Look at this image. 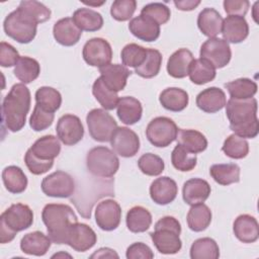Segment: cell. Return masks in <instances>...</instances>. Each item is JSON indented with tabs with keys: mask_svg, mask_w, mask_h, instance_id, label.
<instances>
[{
	"mask_svg": "<svg viewBox=\"0 0 259 259\" xmlns=\"http://www.w3.org/2000/svg\"><path fill=\"white\" fill-rule=\"evenodd\" d=\"M176 140L178 145L193 154L201 153L207 148V140L205 136L195 130L179 128Z\"/></svg>",
	"mask_w": 259,
	"mask_h": 259,
	"instance_id": "obj_31",
	"label": "cell"
},
{
	"mask_svg": "<svg viewBox=\"0 0 259 259\" xmlns=\"http://www.w3.org/2000/svg\"><path fill=\"white\" fill-rule=\"evenodd\" d=\"M171 163L175 169L187 172L194 169L197 163V157L195 154L177 144L171 153Z\"/></svg>",
	"mask_w": 259,
	"mask_h": 259,
	"instance_id": "obj_45",
	"label": "cell"
},
{
	"mask_svg": "<svg viewBox=\"0 0 259 259\" xmlns=\"http://www.w3.org/2000/svg\"><path fill=\"white\" fill-rule=\"evenodd\" d=\"M52 240L42 232L34 231L24 235L20 241V249L27 255L44 256L49 251Z\"/></svg>",
	"mask_w": 259,
	"mask_h": 259,
	"instance_id": "obj_26",
	"label": "cell"
},
{
	"mask_svg": "<svg viewBox=\"0 0 259 259\" xmlns=\"http://www.w3.org/2000/svg\"><path fill=\"white\" fill-rule=\"evenodd\" d=\"M173 3L179 10L191 11L200 4V1L199 0H182V1H174Z\"/></svg>",
	"mask_w": 259,
	"mask_h": 259,
	"instance_id": "obj_56",
	"label": "cell"
},
{
	"mask_svg": "<svg viewBox=\"0 0 259 259\" xmlns=\"http://www.w3.org/2000/svg\"><path fill=\"white\" fill-rule=\"evenodd\" d=\"M125 223L132 233H144L151 227L152 214L147 208L137 205L127 211Z\"/></svg>",
	"mask_w": 259,
	"mask_h": 259,
	"instance_id": "obj_36",
	"label": "cell"
},
{
	"mask_svg": "<svg viewBox=\"0 0 259 259\" xmlns=\"http://www.w3.org/2000/svg\"><path fill=\"white\" fill-rule=\"evenodd\" d=\"M233 231L236 238L242 243H254L259 238V225L250 214H240L234 221Z\"/></svg>",
	"mask_w": 259,
	"mask_h": 259,
	"instance_id": "obj_24",
	"label": "cell"
},
{
	"mask_svg": "<svg viewBox=\"0 0 259 259\" xmlns=\"http://www.w3.org/2000/svg\"><path fill=\"white\" fill-rule=\"evenodd\" d=\"M56 132L59 140L66 146L79 143L84 136V127L77 115L65 114L57 122Z\"/></svg>",
	"mask_w": 259,
	"mask_h": 259,
	"instance_id": "obj_14",
	"label": "cell"
},
{
	"mask_svg": "<svg viewBox=\"0 0 259 259\" xmlns=\"http://www.w3.org/2000/svg\"><path fill=\"white\" fill-rule=\"evenodd\" d=\"M141 15L147 16L161 25L168 22L171 16V11L170 8L165 4L155 2L145 5L141 10Z\"/></svg>",
	"mask_w": 259,
	"mask_h": 259,
	"instance_id": "obj_49",
	"label": "cell"
},
{
	"mask_svg": "<svg viewBox=\"0 0 259 259\" xmlns=\"http://www.w3.org/2000/svg\"><path fill=\"white\" fill-rule=\"evenodd\" d=\"M128 29L137 38L148 42L155 41L160 36V25L141 14L130 21Z\"/></svg>",
	"mask_w": 259,
	"mask_h": 259,
	"instance_id": "obj_22",
	"label": "cell"
},
{
	"mask_svg": "<svg viewBox=\"0 0 259 259\" xmlns=\"http://www.w3.org/2000/svg\"><path fill=\"white\" fill-rule=\"evenodd\" d=\"M97 242V236L92 228L83 223L76 222L69 230L66 243L77 252L91 249Z\"/></svg>",
	"mask_w": 259,
	"mask_h": 259,
	"instance_id": "obj_16",
	"label": "cell"
},
{
	"mask_svg": "<svg viewBox=\"0 0 259 259\" xmlns=\"http://www.w3.org/2000/svg\"><path fill=\"white\" fill-rule=\"evenodd\" d=\"M194 60L192 53L187 49H179L174 52L168 59L167 72L168 74L177 79L184 78L188 75L190 65Z\"/></svg>",
	"mask_w": 259,
	"mask_h": 259,
	"instance_id": "obj_27",
	"label": "cell"
},
{
	"mask_svg": "<svg viewBox=\"0 0 259 259\" xmlns=\"http://www.w3.org/2000/svg\"><path fill=\"white\" fill-rule=\"evenodd\" d=\"M211 217L210 208L204 203H198L191 205L188 210L186 221L191 231L202 232L210 225Z\"/></svg>",
	"mask_w": 259,
	"mask_h": 259,
	"instance_id": "obj_33",
	"label": "cell"
},
{
	"mask_svg": "<svg viewBox=\"0 0 259 259\" xmlns=\"http://www.w3.org/2000/svg\"><path fill=\"white\" fill-rule=\"evenodd\" d=\"M181 225L177 219L166 215L155 224L154 232L150 233V237L156 249L165 255L176 254L181 250L182 242L180 240Z\"/></svg>",
	"mask_w": 259,
	"mask_h": 259,
	"instance_id": "obj_4",
	"label": "cell"
},
{
	"mask_svg": "<svg viewBox=\"0 0 259 259\" xmlns=\"http://www.w3.org/2000/svg\"><path fill=\"white\" fill-rule=\"evenodd\" d=\"M18 8L30 16L37 24L46 22L51 18V10L45 4L38 1H21Z\"/></svg>",
	"mask_w": 259,
	"mask_h": 259,
	"instance_id": "obj_47",
	"label": "cell"
},
{
	"mask_svg": "<svg viewBox=\"0 0 259 259\" xmlns=\"http://www.w3.org/2000/svg\"><path fill=\"white\" fill-rule=\"evenodd\" d=\"M210 191L211 188L207 181L201 178H191L183 184L182 197L187 204L194 205L203 203L208 198Z\"/></svg>",
	"mask_w": 259,
	"mask_h": 259,
	"instance_id": "obj_23",
	"label": "cell"
},
{
	"mask_svg": "<svg viewBox=\"0 0 259 259\" xmlns=\"http://www.w3.org/2000/svg\"><path fill=\"white\" fill-rule=\"evenodd\" d=\"M178 130L176 123L171 118L158 116L148 123L146 137L153 146L165 148L176 140Z\"/></svg>",
	"mask_w": 259,
	"mask_h": 259,
	"instance_id": "obj_9",
	"label": "cell"
},
{
	"mask_svg": "<svg viewBox=\"0 0 259 259\" xmlns=\"http://www.w3.org/2000/svg\"><path fill=\"white\" fill-rule=\"evenodd\" d=\"M24 162L29 172L34 175H41L48 172L54 165V161H41L34 157L29 150L25 153Z\"/></svg>",
	"mask_w": 259,
	"mask_h": 259,
	"instance_id": "obj_52",
	"label": "cell"
},
{
	"mask_svg": "<svg viewBox=\"0 0 259 259\" xmlns=\"http://www.w3.org/2000/svg\"><path fill=\"white\" fill-rule=\"evenodd\" d=\"M40 187L48 196L67 198L75 191V181L69 173L58 170L45 177Z\"/></svg>",
	"mask_w": 259,
	"mask_h": 259,
	"instance_id": "obj_10",
	"label": "cell"
},
{
	"mask_svg": "<svg viewBox=\"0 0 259 259\" xmlns=\"http://www.w3.org/2000/svg\"><path fill=\"white\" fill-rule=\"evenodd\" d=\"M195 101L200 110L206 113H214L226 106L227 97L221 88L209 87L202 90L196 96Z\"/></svg>",
	"mask_w": 259,
	"mask_h": 259,
	"instance_id": "obj_21",
	"label": "cell"
},
{
	"mask_svg": "<svg viewBox=\"0 0 259 259\" xmlns=\"http://www.w3.org/2000/svg\"><path fill=\"white\" fill-rule=\"evenodd\" d=\"M125 256L127 259H152L154 258V253L148 245L137 242L127 247Z\"/></svg>",
	"mask_w": 259,
	"mask_h": 259,
	"instance_id": "obj_54",
	"label": "cell"
},
{
	"mask_svg": "<svg viewBox=\"0 0 259 259\" xmlns=\"http://www.w3.org/2000/svg\"><path fill=\"white\" fill-rule=\"evenodd\" d=\"M121 219V207L114 199H104L100 201L95 208V222L103 231H113Z\"/></svg>",
	"mask_w": 259,
	"mask_h": 259,
	"instance_id": "obj_15",
	"label": "cell"
},
{
	"mask_svg": "<svg viewBox=\"0 0 259 259\" xmlns=\"http://www.w3.org/2000/svg\"><path fill=\"white\" fill-rule=\"evenodd\" d=\"M35 104L41 107L42 109L54 112L57 111L62 104V95L61 93L49 86L39 87L35 92Z\"/></svg>",
	"mask_w": 259,
	"mask_h": 259,
	"instance_id": "obj_40",
	"label": "cell"
},
{
	"mask_svg": "<svg viewBox=\"0 0 259 259\" xmlns=\"http://www.w3.org/2000/svg\"><path fill=\"white\" fill-rule=\"evenodd\" d=\"M41 219L47 227L48 236L56 244H65L70 228L78 222L73 208L64 203L46 204L41 211Z\"/></svg>",
	"mask_w": 259,
	"mask_h": 259,
	"instance_id": "obj_3",
	"label": "cell"
},
{
	"mask_svg": "<svg viewBox=\"0 0 259 259\" xmlns=\"http://www.w3.org/2000/svg\"><path fill=\"white\" fill-rule=\"evenodd\" d=\"M257 100L230 98L226 103V114L230 121V128L235 135L243 139L256 138L259 133L257 118Z\"/></svg>",
	"mask_w": 259,
	"mask_h": 259,
	"instance_id": "obj_1",
	"label": "cell"
},
{
	"mask_svg": "<svg viewBox=\"0 0 259 259\" xmlns=\"http://www.w3.org/2000/svg\"><path fill=\"white\" fill-rule=\"evenodd\" d=\"M222 151L231 159H243L249 153V144L245 139L233 134L225 140Z\"/></svg>",
	"mask_w": 259,
	"mask_h": 259,
	"instance_id": "obj_44",
	"label": "cell"
},
{
	"mask_svg": "<svg viewBox=\"0 0 259 259\" xmlns=\"http://www.w3.org/2000/svg\"><path fill=\"white\" fill-rule=\"evenodd\" d=\"M75 24L85 31H97L103 26L102 15L90 8H79L72 17Z\"/></svg>",
	"mask_w": 259,
	"mask_h": 259,
	"instance_id": "obj_32",
	"label": "cell"
},
{
	"mask_svg": "<svg viewBox=\"0 0 259 259\" xmlns=\"http://www.w3.org/2000/svg\"><path fill=\"white\" fill-rule=\"evenodd\" d=\"M138 166L140 170L148 176H158L165 168L163 159L153 153H146L142 155L138 160Z\"/></svg>",
	"mask_w": 259,
	"mask_h": 259,
	"instance_id": "obj_48",
	"label": "cell"
},
{
	"mask_svg": "<svg viewBox=\"0 0 259 259\" xmlns=\"http://www.w3.org/2000/svg\"><path fill=\"white\" fill-rule=\"evenodd\" d=\"M116 113L124 124H135L142 118V103L133 96L120 97L116 106Z\"/></svg>",
	"mask_w": 259,
	"mask_h": 259,
	"instance_id": "obj_28",
	"label": "cell"
},
{
	"mask_svg": "<svg viewBox=\"0 0 259 259\" xmlns=\"http://www.w3.org/2000/svg\"><path fill=\"white\" fill-rule=\"evenodd\" d=\"M177 193V183L168 176H162L155 179L150 186V196L152 200L160 205H166L174 201Z\"/></svg>",
	"mask_w": 259,
	"mask_h": 259,
	"instance_id": "obj_17",
	"label": "cell"
},
{
	"mask_svg": "<svg viewBox=\"0 0 259 259\" xmlns=\"http://www.w3.org/2000/svg\"><path fill=\"white\" fill-rule=\"evenodd\" d=\"M105 1H101V2H87V1H83L84 4L86 5H89V6H99V5H102Z\"/></svg>",
	"mask_w": 259,
	"mask_h": 259,
	"instance_id": "obj_58",
	"label": "cell"
},
{
	"mask_svg": "<svg viewBox=\"0 0 259 259\" xmlns=\"http://www.w3.org/2000/svg\"><path fill=\"white\" fill-rule=\"evenodd\" d=\"M86 122L89 134L94 141L110 142V139L117 128L115 119L102 108H94L87 113Z\"/></svg>",
	"mask_w": 259,
	"mask_h": 259,
	"instance_id": "obj_8",
	"label": "cell"
},
{
	"mask_svg": "<svg viewBox=\"0 0 259 259\" xmlns=\"http://www.w3.org/2000/svg\"><path fill=\"white\" fill-rule=\"evenodd\" d=\"M224 9L228 15L244 17L250 7V2L247 0H225Z\"/></svg>",
	"mask_w": 259,
	"mask_h": 259,
	"instance_id": "obj_55",
	"label": "cell"
},
{
	"mask_svg": "<svg viewBox=\"0 0 259 259\" xmlns=\"http://www.w3.org/2000/svg\"><path fill=\"white\" fill-rule=\"evenodd\" d=\"M91 258H118V254L110 248H100L96 250L91 256Z\"/></svg>",
	"mask_w": 259,
	"mask_h": 259,
	"instance_id": "obj_57",
	"label": "cell"
},
{
	"mask_svg": "<svg viewBox=\"0 0 259 259\" xmlns=\"http://www.w3.org/2000/svg\"><path fill=\"white\" fill-rule=\"evenodd\" d=\"M20 56L16 49L8 42H0V65L4 68L15 66Z\"/></svg>",
	"mask_w": 259,
	"mask_h": 259,
	"instance_id": "obj_53",
	"label": "cell"
},
{
	"mask_svg": "<svg viewBox=\"0 0 259 259\" xmlns=\"http://www.w3.org/2000/svg\"><path fill=\"white\" fill-rule=\"evenodd\" d=\"M162 55L158 50L148 49V54L145 62L135 69V73L139 76L150 79L158 75L162 65Z\"/></svg>",
	"mask_w": 259,
	"mask_h": 259,
	"instance_id": "obj_43",
	"label": "cell"
},
{
	"mask_svg": "<svg viewBox=\"0 0 259 259\" xmlns=\"http://www.w3.org/2000/svg\"><path fill=\"white\" fill-rule=\"evenodd\" d=\"M200 58L208 61L215 69L226 67L232 57L229 42L220 37H210L205 40L199 52Z\"/></svg>",
	"mask_w": 259,
	"mask_h": 259,
	"instance_id": "obj_11",
	"label": "cell"
},
{
	"mask_svg": "<svg viewBox=\"0 0 259 259\" xmlns=\"http://www.w3.org/2000/svg\"><path fill=\"white\" fill-rule=\"evenodd\" d=\"M82 56L89 66L101 68L110 64L112 59V49L106 39L93 37L85 42Z\"/></svg>",
	"mask_w": 259,
	"mask_h": 259,
	"instance_id": "obj_12",
	"label": "cell"
},
{
	"mask_svg": "<svg viewBox=\"0 0 259 259\" xmlns=\"http://www.w3.org/2000/svg\"><path fill=\"white\" fill-rule=\"evenodd\" d=\"M219 257V245L211 238H199L195 240L190 247L191 259H218Z\"/></svg>",
	"mask_w": 259,
	"mask_h": 259,
	"instance_id": "obj_39",
	"label": "cell"
},
{
	"mask_svg": "<svg viewBox=\"0 0 259 259\" xmlns=\"http://www.w3.org/2000/svg\"><path fill=\"white\" fill-rule=\"evenodd\" d=\"M110 145L114 153L123 157H134L140 150L139 136L126 126H117L110 139Z\"/></svg>",
	"mask_w": 259,
	"mask_h": 259,
	"instance_id": "obj_13",
	"label": "cell"
},
{
	"mask_svg": "<svg viewBox=\"0 0 259 259\" xmlns=\"http://www.w3.org/2000/svg\"><path fill=\"white\" fill-rule=\"evenodd\" d=\"M5 33L19 44H29L36 35L37 23L18 7L3 22Z\"/></svg>",
	"mask_w": 259,
	"mask_h": 259,
	"instance_id": "obj_6",
	"label": "cell"
},
{
	"mask_svg": "<svg viewBox=\"0 0 259 259\" xmlns=\"http://www.w3.org/2000/svg\"><path fill=\"white\" fill-rule=\"evenodd\" d=\"M28 150L41 161H54L61 152V143L59 138L47 135L37 139Z\"/></svg>",
	"mask_w": 259,
	"mask_h": 259,
	"instance_id": "obj_25",
	"label": "cell"
},
{
	"mask_svg": "<svg viewBox=\"0 0 259 259\" xmlns=\"http://www.w3.org/2000/svg\"><path fill=\"white\" fill-rule=\"evenodd\" d=\"M147 54L148 49L137 44H128L121 50L120 58L122 65L136 69L145 62Z\"/></svg>",
	"mask_w": 259,
	"mask_h": 259,
	"instance_id": "obj_46",
	"label": "cell"
},
{
	"mask_svg": "<svg viewBox=\"0 0 259 259\" xmlns=\"http://www.w3.org/2000/svg\"><path fill=\"white\" fill-rule=\"evenodd\" d=\"M2 180L5 188L14 194L23 192L27 187V177L18 166H7L2 171Z\"/></svg>",
	"mask_w": 259,
	"mask_h": 259,
	"instance_id": "obj_34",
	"label": "cell"
},
{
	"mask_svg": "<svg viewBox=\"0 0 259 259\" xmlns=\"http://www.w3.org/2000/svg\"><path fill=\"white\" fill-rule=\"evenodd\" d=\"M212 179L224 186L240 181V167L235 163L213 164L209 169Z\"/></svg>",
	"mask_w": 259,
	"mask_h": 259,
	"instance_id": "obj_38",
	"label": "cell"
},
{
	"mask_svg": "<svg viewBox=\"0 0 259 259\" xmlns=\"http://www.w3.org/2000/svg\"><path fill=\"white\" fill-rule=\"evenodd\" d=\"M15 77L23 84H28L34 81L40 73L39 63L30 57H20L14 66L13 71Z\"/></svg>",
	"mask_w": 259,
	"mask_h": 259,
	"instance_id": "obj_37",
	"label": "cell"
},
{
	"mask_svg": "<svg viewBox=\"0 0 259 259\" xmlns=\"http://www.w3.org/2000/svg\"><path fill=\"white\" fill-rule=\"evenodd\" d=\"M55 113L47 111L35 104L29 117V125L35 132H41L50 127L54 121Z\"/></svg>",
	"mask_w": 259,
	"mask_h": 259,
	"instance_id": "obj_51",
	"label": "cell"
},
{
	"mask_svg": "<svg viewBox=\"0 0 259 259\" xmlns=\"http://www.w3.org/2000/svg\"><path fill=\"white\" fill-rule=\"evenodd\" d=\"M86 166L88 171L101 178L112 177L119 168V160L115 153L104 146L94 147L87 153Z\"/></svg>",
	"mask_w": 259,
	"mask_h": 259,
	"instance_id": "obj_7",
	"label": "cell"
},
{
	"mask_svg": "<svg viewBox=\"0 0 259 259\" xmlns=\"http://www.w3.org/2000/svg\"><path fill=\"white\" fill-rule=\"evenodd\" d=\"M30 91L23 83L14 84L2 101V125L12 133L19 132L30 109Z\"/></svg>",
	"mask_w": 259,
	"mask_h": 259,
	"instance_id": "obj_2",
	"label": "cell"
},
{
	"mask_svg": "<svg viewBox=\"0 0 259 259\" xmlns=\"http://www.w3.org/2000/svg\"><path fill=\"white\" fill-rule=\"evenodd\" d=\"M53 34L58 44L65 47H72L79 41L82 30L75 24L71 17H65L54 24Z\"/></svg>",
	"mask_w": 259,
	"mask_h": 259,
	"instance_id": "obj_20",
	"label": "cell"
},
{
	"mask_svg": "<svg viewBox=\"0 0 259 259\" xmlns=\"http://www.w3.org/2000/svg\"><path fill=\"white\" fill-rule=\"evenodd\" d=\"M233 99H249L257 92V84L249 78H239L225 84Z\"/></svg>",
	"mask_w": 259,
	"mask_h": 259,
	"instance_id": "obj_41",
	"label": "cell"
},
{
	"mask_svg": "<svg viewBox=\"0 0 259 259\" xmlns=\"http://www.w3.org/2000/svg\"><path fill=\"white\" fill-rule=\"evenodd\" d=\"M222 15L213 8L202 9L197 16V26L199 30L207 37H215L222 32L223 26Z\"/></svg>",
	"mask_w": 259,
	"mask_h": 259,
	"instance_id": "obj_29",
	"label": "cell"
},
{
	"mask_svg": "<svg viewBox=\"0 0 259 259\" xmlns=\"http://www.w3.org/2000/svg\"><path fill=\"white\" fill-rule=\"evenodd\" d=\"M99 73L103 83L114 92L124 89L127 78L132 74L125 66L120 64H108L99 68Z\"/></svg>",
	"mask_w": 259,
	"mask_h": 259,
	"instance_id": "obj_18",
	"label": "cell"
},
{
	"mask_svg": "<svg viewBox=\"0 0 259 259\" xmlns=\"http://www.w3.org/2000/svg\"><path fill=\"white\" fill-rule=\"evenodd\" d=\"M92 93L95 99L100 103V105L105 110H112L117 106L119 97L117 92L110 90L102 81L100 77H98L92 86Z\"/></svg>",
	"mask_w": 259,
	"mask_h": 259,
	"instance_id": "obj_42",
	"label": "cell"
},
{
	"mask_svg": "<svg viewBox=\"0 0 259 259\" xmlns=\"http://www.w3.org/2000/svg\"><path fill=\"white\" fill-rule=\"evenodd\" d=\"M223 39L227 42L240 44L245 40L249 34V25L242 16L229 15L223 21L222 32Z\"/></svg>",
	"mask_w": 259,
	"mask_h": 259,
	"instance_id": "obj_19",
	"label": "cell"
},
{
	"mask_svg": "<svg viewBox=\"0 0 259 259\" xmlns=\"http://www.w3.org/2000/svg\"><path fill=\"white\" fill-rule=\"evenodd\" d=\"M137 8L135 0H115L110 7V14L117 21H126L132 18Z\"/></svg>",
	"mask_w": 259,
	"mask_h": 259,
	"instance_id": "obj_50",
	"label": "cell"
},
{
	"mask_svg": "<svg viewBox=\"0 0 259 259\" xmlns=\"http://www.w3.org/2000/svg\"><path fill=\"white\" fill-rule=\"evenodd\" d=\"M159 101L165 109L178 112L186 108L189 97L188 93L181 88L168 87L160 93Z\"/></svg>",
	"mask_w": 259,
	"mask_h": 259,
	"instance_id": "obj_30",
	"label": "cell"
},
{
	"mask_svg": "<svg viewBox=\"0 0 259 259\" xmlns=\"http://www.w3.org/2000/svg\"><path fill=\"white\" fill-rule=\"evenodd\" d=\"M33 223V212L23 203L11 204L0 217V242H11L18 232L28 229Z\"/></svg>",
	"mask_w": 259,
	"mask_h": 259,
	"instance_id": "obj_5",
	"label": "cell"
},
{
	"mask_svg": "<svg viewBox=\"0 0 259 259\" xmlns=\"http://www.w3.org/2000/svg\"><path fill=\"white\" fill-rule=\"evenodd\" d=\"M215 68L204 59H194L190 65L188 76L192 83L203 85L215 78Z\"/></svg>",
	"mask_w": 259,
	"mask_h": 259,
	"instance_id": "obj_35",
	"label": "cell"
}]
</instances>
